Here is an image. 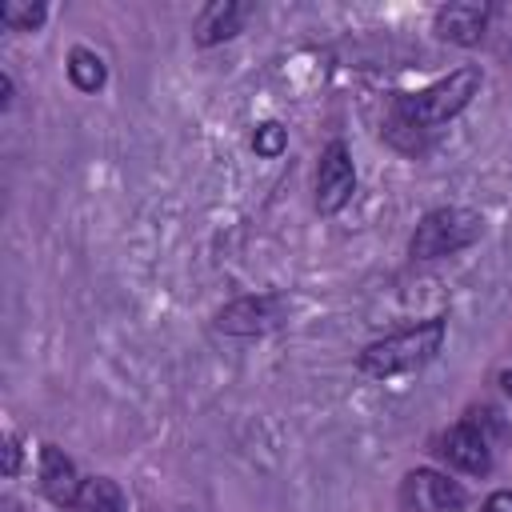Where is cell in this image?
<instances>
[{"label":"cell","instance_id":"7c38bea8","mask_svg":"<svg viewBox=\"0 0 512 512\" xmlns=\"http://www.w3.org/2000/svg\"><path fill=\"white\" fill-rule=\"evenodd\" d=\"M68 76H72L76 88L96 92V88L104 84V60H100L96 52H88V48H76V52L68 56Z\"/></svg>","mask_w":512,"mask_h":512},{"label":"cell","instance_id":"277c9868","mask_svg":"<svg viewBox=\"0 0 512 512\" xmlns=\"http://www.w3.org/2000/svg\"><path fill=\"white\" fill-rule=\"evenodd\" d=\"M356 188V172H352V160H348V148L336 140L324 148L320 156V172H316V208L320 212H340L348 204Z\"/></svg>","mask_w":512,"mask_h":512},{"label":"cell","instance_id":"e0dca14e","mask_svg":"<svg viewBox=\"0 0 512 512\" xmlns=\"http://www.w3.org/2000/svg\"><path fill=\"white\" fill-rule=\"evenodd\" d=\"M500 384H504V392L512 396V372H504V380H500Z\"/></svg>","mask_w":512,"mask_h":512},{"label":"cell","instance_id":"9c48e42d","mask_svg":"<svg viewBox=\"0 0 512 512\" xmlns=\"http://www.w3.org/2000/svg\"><path fill=\"white\" fill-rule=\"evenodd\" d=\"M408 496L416 512H456L464 504V488L452 484L440 472H412L408 476Z\"/></svg>","mask_w":512,"mask_h":512},{"label":"cell","instance_id":"ba28073f","mask_svg":"<svg viewBox=\"0 0 512 512\" xmlns=\"http://www.w3.org/2000/svg\"><path fill=\"white\" fill-rule=\"evenodd\" d=\"M40 488H44V496L52 500V504H76V496H80V480H76V464L56 448V444H44V452H40Z\"/></svg>","mask_w":512,"mask_h":512},{"label":"cell","instance_id":"7a4b0ae2","mask_svg":"<svg viewBox=\"0 0 512 512\" xmlns=\"http://www.w3.org/2000/svg\"><path fill=\"white\" fill-rule=\"evenodd\" d=\"M480 88V72L476 68H456L452 76L436 80L432 88L416 92V96H400L396 104V116L412 128H432V124H444L448 116H456Z\"/></svg>","mask_w":512,"mask_h":512},{"label":"cell","instance_id":"8fae6325","mask_svg":"<svg viewBox=\"0 0 512 512\" xmlns=\"http://www.w3.org/2000/svg\"><path fill=\"white\" fill-rule=\"evenodd\" d=\"M72 508L76 512H120V488L108 476H92V480H84Z\"/></svg>","mask_w":512,"mask_h":512},{"label":"cell","instance_id":"52a82bcc","mask_svg":"<svg viewBox=\"0 0 512 512\" xmlns=\"http://www.w3.org/2000/svg\"><path fill=\"white\" fill-rule=\"evenodd\" d=\"M484 24H488V4L476 0H456L436 12V36L452 44H476L484 36Z\"/></svg>","mask_w":512,"mask_h":512},{"label":"cell","instance_id":"2e32d148","mask_svg":"<svg viewBox=\"0 0 512 512\" xmlns=\"http://www.w3.org/2000/svg\"><path fill=\"white\" fill-rule=\"evenodd\" d=\"M16 464H20V448H16V440L8 436V440H4V476H12Z\"/></svg>","mask_w":512,"mask_h":512},{"label":"cell","instance_id":"3957f363","mask_svg":"<svg viewBox=\"0 0 512 512\" xmlns=\"http://www.w3.org/2000/svg\"><path fill=\"white\" fill-rule=\"evenodd\" d=\"M480 228H484V220L472 208H436L416 224L412 256L416 260H436V256H448L456 248H468L480 236Z\"/></svg>","mask_w":512,"mask_h":512},{"label":"cell","instance_id":"4fadbf2b","mask_svg":"<svg viewBox=\"0 0 512 512\" xmlns=\"http://www.w3.org/2000/svg\"><path fill=\"white\" fill-rule=\"evenodd\" d=\"M0 20H4L8 28L32 32V28L44 20V4H20V0H8V4H0Z\"/></svg>","mask_w":512,"mask_h":512},{"label":"cell","instance_id":"30bf717a","mask_svg":"<svg viewBox=\"0 0 512 512\" xmlns=\"http://www.w3.org/2000/svg\"><path fill=\"white\" fill-rule=\"evenodd\" d=\"M244 16H248L244 4H236V0H216V4H208V8L200 12V20H196V40H200V44H220V40H228V36L240 32Z\"/></svg>","mask_w":512,"mask_h":512},{"label":"cell","instance_id":"8992f818","mask_svg":"<svg viewBox=\"0 0 512 512\" xmlns=\"http://www.w3.org/2000/svg\"><path fill=\"white\" fill-rule=\"evenodd\" d=\"M280 320V300H268V296H244V300H232L216 324L220 332H232V336H252V332H264Z\"/></svg>","mask_w":512,"mask_h":512},{"label":"cell","instance_id":"5b68a950","mask_svg":"<svg viewBox=\"0 0 512 512\" xmlns=\"http://www.w3.org/2000/svg\"><path fill=\"white\" fill-rule=\"evenodd\" d=\"M444 456H448V464H456L460 472H468V476H484L488 468H492V452H488V440L480 436V428L476 424H456V428H448L444 432V448H440Z\"/></svg>","mask_w":512,"mask_h":512},{"label":"cell","instance_id":"9a60e30c","mask_svg":"<svg viewBox=\"0 0 512 512\" xmlns=\"http://www.w3.org/2000/svg\"><path fill=\"white\" fill-rule=\"evenodd\" d=\"M484 512H512V492H492L484 500Z\"/></svg>","mask_w":512,"mask_h":512},{"label":"cell","instance_id":"6da1fadb","mask_svg":"<svg viewBox=\"0 0 512 512\" xmlns=\"http://www.w3.org/2000/svg\"><path fill=\"white\" fill-rule=\"evenodd\" d=\"M440 340H444V324L440 320H428V324H416L408 332H396L388 340H376L360 352V372L364 376H396V372H412L420 364H428L436 352H440Z\"/></svg>","mask_w":512,"mask_h":512},{"label":"cell","instance_id":"5bb4252c","mask_svg":"<svg viewBox=\"0 0 512 512\" xmlns=\"http://www.w3.org/2000/svg\"><path fill=\"white\" fill-rule=\"evenodd\" d=\"M284 144H288V136H284V128L280 124H260L256 128V136H252V148L260 152V156H280L284 152Z\"/></svg>","mask_w":512,"mask_h":512}]
</instances>
